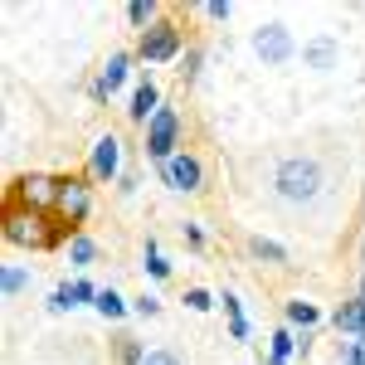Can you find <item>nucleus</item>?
Listing matches in <instances>:
<instances>
[{"label":"nucleus","mask_w":365,"mask_h":365,"mask_svg":"<svg viewBox=\"0 0 365 365\" xmlns=\"http://www.w3.org/2000/svg\"><path fill=\"white\" fill-rule=\"evenodd\" d=\"M0 234L10 249H25V253H49L58 249L68 234L54 215H39V210H25V205H10L5 200V220H0Z\"/></svg>","instance_id":"f257e3e1"},{"label":"nucleus","mask_w":365,"mask_h":365,"mask_svg":"<svg viewBox=\"0 0 365 365\" xmlns=\"http://www.w3.org/2000/svg\"><path fill=\"white\" fill-rule=\"evenodd\" d=\"M273 185H278L282 200H292V205H307V200L322 195V166L312 161V156H287L273 175Z\"/></svg>","instance_id":"f03ea898"},{"label":"nucleus","mask_w":365,"mask_h":365,"mask_svg":"<svg viewBox=\"0 0 365 365\" xmlns=\"http://www.w3.org/2000/svg\"><path fill=\"white\" fill-rule=\"evenodd\" d=\"M93 215V175H63V185H58V205H54V220L63 225V234L73 239L83 220Z\"/></svg>","instance_id":"7ed1b4c3"},{"label":"nucleus","mask_w":365,"mask_h":365,"mask_svg":"<svg viewBox=\"0 0 365 365\" xmlns=\"http://www.w3.org/2000/svg\"><path fill=\"white\" fill-rule=\"evenodd\" d=\"M58 185H63V175H44V170H25V175H15V185H10V205H25V210H39V215H54L58 205Z\"/></svg>","instance_id":"20e7f679"},{"label":"nucleus","mask_w":365,"mask_h":365,"mask_svg":"<svg viewBox=\"0 0 365 365\" xmlns=\"http://www.w3.org/2000/svg\"><path fill=\"white\" fill-rule=\"evenodd\" d=\"M175 151H185V146H180V113H175L170 103H161V113L146 122V156H151L156 166H166Z\"/></svg>","instance_id":"39448f33"},{"label":"nucleus","mask_w":365,"mask_h":365,"mask_svg":"<svg viewBox=\"0 0 365 365\" xmlns=\"http://www.w3.org/2000/svg\"><path fill=\"white\" fill-rule=\"evenodd\" d=\"M180 44H185L180 25H175V20H156L151 29L137 34V58L141 63H170V58L180 54Z\"/></svg>","instance_id":"423d86ee"},{"label":"nucleus","mask_w":365,"mask_h":365,"mask_svg":"<svg viewBox=\"0 0 365 365\" xmlns=\"http://www.w3.org/2000/svg\"><path fill=\"white\" fill-rule=\"evenodd\" d=\"M88 175H93V185H113V180H122V141H117L113 132H103V137L93 141Z\"/></svg>","instance_id":"0eeeda50"},{"label":"nucleus","mask_w":365,"mask_h":365,"mask_svg":"<svg viewBox=\"0 0 365 365\" xmlns=\"http://www.w3.org/2000/svg\"><path fill=\"white\" fill-rule=\"evenodd\" d=\"M253 54L263 58L268 68L287 63V58H292V29L278 25V20H273V25H258L253 29Z\"/></svg>","instance_id":"6e6552de"},{"label":"nucleus","mask_w":365,"mask_h":365,"mask_svg":"<svg viewBox=\"0 0 365 365\" xmlns=\"http://www.w3.org/2000/svg\"><path fill=\"white\" fill-rule=\"evenodd\" d=\"M161 180H166L170 190H180V195H195L200 185H205V166H200V156H190V151H175L166 166H161Z\"/></svg>","instance_id":"1a4fd4ad"},{"label":"nucleus","mask_w":365,"mask_h":365,"mask_svg":"<svg viewBox=\"0 0 365 365\" xmlns=\"http://www.w3.org/2000/svg\"><path fill=\"white\" fill-rule=\"evenodd\" d=\"M132 58H137V54L117 49V54L108 58L103 68H98V78H93V88H88V93H93V103H108V98H113L117 88L127 83V73H132Z\"/></svg>","instance_id":"9d476101"},{"label":"nucleus","mask_w":365,"mask_h":365,"mask_svg":"<svg viewBox=\"0 0 365 365\" xmlns=\"http://www.w3.org/2000/svg\"><path fill=\"white\" fill-rule=\"evenodd\" d=\"M331 327H336L341 336H351V341H365V302L361 297L341 302V307L331 312Z\"/></svg>","instance_id":"9b49d317"},{"label":"nucleus","mask_w":365,"mask_h":365,"mask_svg":"<svg viewBox=\"0 0 365 365\" xmlns=\"http://www.w3.org/2000/svg\"><path fill=\"white\" fill-rule=\"evenodd\" d=\"M156 113H161V93H156V83L146 78V83H137V93H132V108H127V117H132L137 127H146Z\"/></svg>","instance_id":"f8f14e48"},{"label":"nucleus","mask_w":365,"mask_h":365,"mask_svg":"<svg viewBox=\"0 0 365 365\" xmlns=\"http://www.w3.org/2000/svg\"><path fill=\"white\" fill-rule=\"evenodd\" d=\"M249 253L258 263H268V268H287V249H282L278 239H263V234H253L249 239Z\"/></svg>","instance_id":"ddd939ff"},{"label":"nucleus","mask_w":365,"mask_h":365,"mask_svg":"<svg viewBox=\"0 0 365 365\" xmlns=\"http://www.w3.org/2000/svg\"><path fill=\"white\" fill-rule=\"evenodd\" d=\"M297 356V331L292 327H278L273 331V346H268V365H292Z\"/></svg>","instance_id":"4468645a"},{"label":"nucleus","mask_w":365,"mask_h":365,"mask_svg":"<svg viewBox=\"0 0 365 365\" xmlns=\"http://www.w3.org/2000/svg\"><path fill=\"white\" fill-rule=\"evenodd\" d=\"M282 322H287V327H302V331H312V327L322 322V312L312 307V302H302V297H292V302L282 307Z\"/></svg>","instance_id":"2eb2a0df"},{"label":"nucleus","mask_w":365,"mask_h":365,"mask_svg":"<svg viewBox=\"0 0 365 365\" xmlns=\"http://www.w3.org/2000/svg\"><path fill=\"white\" fill-rule=\"evenodd\" d=\"M93 307L103 312V317H108V322H122V317H127V312H132V302H127V297H122V292H117V287H103V292H98V302H93Z\"/></svg>","instance_id":"dca6fc26"},{"label":"nucleus","mask_w":365,"mask_h":365,"mask_svg":"<svg viewBox=\"0 0 365 365\" xmlns=\"http://www.w3.org/2000/svg\"><path fill=\"white\" fill-rule=\"evenodd\" d=\"M156 20H161V5H156V0H132V5H127V25L132 29H151Z\"/></svg>","instance_id":"f3484780"},{"label":"nucleus","mask_w":365,"mask_h":365,"mask_svg":"<svg viewBox=\"0 0 365 365\" xmlns=\"http://www.w3.org/2000/svg\"><path fill=\"white\" fill-rule=\"evenodd\" d=\"M302 63H312V68H331V63H336V44H331V39H312V44H302Z\"/></svg>","instance_id":"a211bd4d"},{"label":"nucleus","mask_w":365,"mask_h":365,"mask_svg":"<svg viewBox=\"0 0 365 365\" xmlns=\"http://www.w3.org/2000/svg\"><path fill=\"white\" fill-rule=\"evenodd\" d=\"M225 317H229V336H234V341H249V317H244V307H239V297H234V292H225Z\"/></svg>","instance_id":"6ab92c4d"},{"label":"nucleus","mask_w":365,"mask_h":365,"mask_svg":"<svg viewBox=\"0 0 365 365\" xmlns=\"http://www.w3.org/2000/svg\"><path fill=\"white\" fill-rule=\"evenodd\" d=\"M93 258H98V244H93L88 234H73V239H68V263H73V268H88Z\"/></svg>","instance_id":"aec40b11"},{"label":"nucleus","mask_w":365,"mask_h":365,"mask_svg":"<svg viewBox=\"0 0 365 365\" xmlns=\"http://www.w3.org/2000/svg\"><path fill=\"white\" fill-rule=\"evenodd\" d=\"M25 287H29V268H20V263H10V268L0 273V292H5V297H20Z\"/></svg>","instance_id":"412c9836"},{"label":"nucleus","mask_w":365,"mask_h":365,"mask_svg":"<svg viewBox=\"0 0 365 365\" xmlns=\"http://www.w3.org/2000/svg\"><path fill=\"white\" fill-rule=\"evenodd\" d=\"M200 63H205V49H200V44H190V49H185V58H180V68H175V73H180V83H195V78H200Z\"/></svg>","instance_id":"4be33fe9"},{"label":"nucleus","mask_w":365,"mask_h":365,"mask_svg":"<svg viewBox=\"0 0 365 365\" xmlns=\"http://www.w3.org/2000/svg\"><path fill=\"white\" fill-rule=\"evenodd\" d=\"M146 273H151L156 282H166V278H170V263L161 258V249H156V239H146Z\"/></svg>","instance_id":"5701e85b"},{"label":"nucleus","mask_w":365,"mask_h":365,"mask_svg":"<svg viewBox=\"0 0 365 365\" xmlns=\"http://www.w3.org/2000/svg\"><path fill=\"white\" fill-rule=\"evenodd\" d=\"M117 361H122V365H141V361H146V346L132 341V336H117Z\"/></svg>","instance_id":"b1692460"},{"label":"nucleus","mask_w":365,"mask_h":365,"mask_svg":"<svg viewBox=\"0 0 365 365\" xmlns=\"http://www.w3.org/2000/svg\"><path fill=\"white\" fill-rule=\"evenodd\" d=\"M78 302H73V282H58L54 292H49V312H73Z\"/></svg>","instance_id":"393cba45"},{"label":"nucleus","mask_w":365,"mask_h":365,"mask_svg":"<svg viewBox=\"0 0 365 365\" xmlns=\"http://www.w3.org/2000/svg\"><path fill=\"white\" fill-rule=\"evenodd\" d=\"M341 365H365V341H341Z\"/></svg>","instance_id":"a878e982"},{"label":"nucleus","mask_w":365,"mask_h":365,"mask_svg":"<svg viewBox=\"0 0 365 365\" xmlns=\"http://www.w3.org/2000/svg\"><path fill=\"white\" fill-rule=\"evenodd\" d=\"M185 307H190V312H210V307H215V297H210L205 287H190V292H185Z\"/></svg>","instance_id":"bb28decb"},{"label":"nucleus","mask_w":365,"mask_h":365,"mask_svg":"<svg viewBox=\"0 0 365 365\" xmlns=\"http://www.w3.org/2000/svg\"><path fill=\"white\" fill-rule=\"evenodd\" d=\"M132 312H137V317H156V312H161V297H151V292H141L137 302H132Z\"/></svg>","instance_id":"cd10ccee"},{"label":"nucleus","mask_w":365,"mask_h":365,"mask_svg":"<svg viewBox=\"0 0 365 365\" xmlns=\"http://www.w3.org/2000/svg\"><path fill=\"white\" fill-rule=\"evenodd\" d=\"M141 365H185V361H180L175 351H146V361H141Z\"/></svg>","instance_id":"c85d7f7f"},{"label":"nucleus","mask_w":365,"mask_h":365,"mask_svg":"<svg viewBox=\"0 0 365 365\" xmlns=\"http://www.w3.org/2000/svg\"><path fill=\"white\" fill-rule=\"evenodd\" d=\"M205 15H210V20H229V15H234V5H229V0H210V5H205Z\"/></svg>","instance_id":"c756f323"},{"label":"nucleus","mask_w":365,"mask_h":365,"mask_svg":"<svg viewBox=\"0 0 365 365\" xmlns=\"http://www.w3.org/2000/svg\"><path fill=\"white\" fill-rule=\"evenodd\" d=\"M185 239H190V249H205V229L200 225H185Z\"/></svg>","instance_id":"7c9ffc66"},{"label":"nucleus","mask_w":365,"mask_h":365,"mask_svg":"<svg viewBox=\"0 0 365 365\" xmlns=\"http://www.w3.org/2000/svg\"><path fill=\"white\" fill-rule=\"evenodd\" d=\"M361 258H365V253H361Z\"/></svg>","instance_id":"2f4dec72"}]
</instances>
